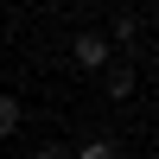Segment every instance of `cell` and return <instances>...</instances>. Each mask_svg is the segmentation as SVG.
I'll list each match as a JSON object with an SVG mask.
<instances>
[{"mask_svg":"<svg viewBox=\"0 0 159 159\" xmlns=\"http://www.w3.org/2000/svg\"><path fill=\"white\" fill-rule=\"evenodd\" d=\"M32 159H70V147H38Z\"/></svg>","mask_w":159,"mask_h":159,"instance_id":"obj_4","label":"cell"},{"mask_svg":"<svg viewBox=\"0 0 159 159\" xmlns=\"http://www.w3.org/2000/svg\"><path fill=\"white\" fill-rule=\"evenodd\" d=\"M153 159H159V153H153Z\"/></svg>","mask_w":159,"mask_h":159,"instance_id":"obj_5","label":"cell"},{"mask_svg":"<svg viewBox=\"0 0 159 159\" xmlns=\"http://www.w3.org/2000/svg\"><path fill=\"white\" fill-rule=\"evenodd\" d=\"M0 134H19V102L0 96Z\"/></svg>","mask_w":159,"mask_h":159,"instance_id":"obj_2","label":"cell"},{"mask_svg":"<svg viewBox=\"0 0 159 159\" xmlns=\"http://www.w3.org/2000/svg\"><path fill=\"white\" fill-rule=\"evenodd\" d=\"M76 64H83V70H102V64H108V38H102V32H83V38H76Z\"/></svg>","mask_w":159,"mask_h":159,"instance_id":"obj_1","label":"cell"},{"mask_svg":"<svg viewBox=\"0 0 159 159\" xmlns=\"http://www.w3.org/2000/svg\"><path fill=\"white\" fill-rule=\"evenodd\" d=\"M70 159H115V147H108V140H89V147H83V153H70Z\"/></svg>","mask_w":159,"mask_h":159,"instance_id":"obj_3","label":"cell"}]
</instances>
